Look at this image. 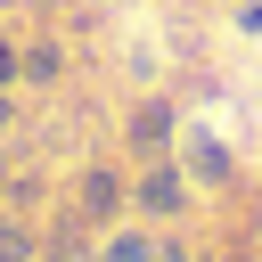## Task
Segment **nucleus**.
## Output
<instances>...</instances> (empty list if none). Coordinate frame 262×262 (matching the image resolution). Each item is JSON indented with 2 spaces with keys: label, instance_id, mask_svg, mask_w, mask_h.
Listing matches in <instances>:
<instances>
[{
  "label": "nucleus",
  "instance_id": "2",
  "mask_svg": "<svg viewBox=\"0 0 262 262\" xmlns=\"http://www.w3.org/2000/svg\"><path fill=\"white\" fill-rule=\"evenodd\" d=\"M164 139H172V115H164V106H139V115H131V147H147V156H156Z\"/></svg>",
  "mask_w": 262,
  "mask_h": 262
},
{
  "label": "nucleus",
  "instance_id": "6",
  "mask_svg": "<svg viewBox=\"0 0 262 262\" xmlns=\"http://www.w3.org/2000/svg\"><path fill=\"white\" fill-rule=\"evenodd\" d=\"M16 66H25V57H16V49H8V41H0V82H8V74H16Z\"/></svg>",
  "mask_w": 262,
  "mask_h": 262
},
{
  "label": "nucleus",
  "instance_id": "7",
  "mask_svg": "<svg viewBox=\"0 0 262 262\" xmlns=\"http://www.w3.org/2000/svg\"><path fill=\"white\" fill-rule=\"evenodd\" d=\"M49 262H90V254H82V246H57V254H49Z\"/></svg>",
  "mask_w": 262,
  "mask_h": 262
},
{
  "label": "nucleus",
  "instance_id": "1",
  "mask_svg": "<svg viewBox=\"0 0 262 262\" xmlns=\"http://www.w3.org/2000/svg\"><path fill=\"white\" fill-rule=\"evenodd\" d=\"M115 205H123V180H115V172H82V213H90V221H106Z\"/></svg>",
  "mask_w": 262,
  "mask_h": 262
},
{
  "label": "nucleus",
  "instance_id": "5",
  "mask_svg": "<svg viewBox=\"0 0 262 262\" xmlns=\"http://www.w3.org/2000/svg\"><path fill=\"white\" fill-rule=\"evenodd\" d=\"M106 262H147V237H115V246H106Z\"/></svg>",
  "mask_w": 262,
  "mask_h": 262
},
{
  "label": "nucleus",
  "instance_id": "4",
  "mask_svg": "<svg viewBox=\"0 0 262 262\" xmlns=\"http://www.w3.org/2000/svg\"><path fill=\"white\" fill-rule=\"evenodd\" d=\"M25 254H33V237H25L16 221H0V262H25Z\"/></svg>",
  "mask_w": 262,
  "mask_h": 262
},
{
  "label": "nucleus",
  "instance_id": "3",
  "mask_svg": "<svg viewBox=\"0 0 262 262\" xmlns=\"http://www.w3.org/2000/svg\"><path fill=\"white\" fill-rule=\"evenodd\" d=\"M139 205H147V213H172V205H180V180H172V172H147V180H139Z\"/></svg>",
  "mask_w": 262,
  "mask_h": 262
},
{
  "label": "nucleus",
  "instance_id": "8",
  "mask_svg": "<svg viewBox=\"0 0 262 262\" xmlns=\"http://www.w3.org/2000/svg\"><path fill=\"white\" fill-rule=\"evenodd\" d=\"M0 131H8V98H0Z\"/></svg>",
  "mask_w": 262,
  "mask_h": 262
}]
</instances>
